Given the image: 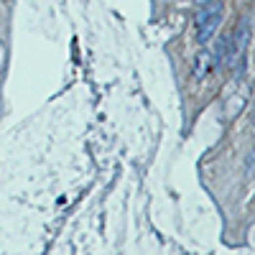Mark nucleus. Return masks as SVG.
I'll return each mask as SVG.
<instances>
[{"label":"nucleus","mask_w":255,"mask_h":255,"mask_svg":"<svg viewBox=\"0 0 255 255\" xmlns=\"http://www.w3.org/2000/svg\"><path fill=\"white\" fill-rule=\"evenodd\" d=\"M222 23V3L219 0H212L207 5H199V13H196V41L199 43H207L209 39L215 36L217 26Z\"/></svg>","instance_id":"1"},{"label":"nucleus","mask_w":255,"mask_h":255,"mask_svg":"<svg viewBox=\"0 0 255 255\" xmlns=\"http://www.w3.org/2000/svg\"><path fill=\"white\" fill-rule=\"evenodd\" d=\"M207 66H212V61H209V54H202L199 61H196V77H199V79L207 74Z\"/></svg>","instance_id":"2"},{"label":"nucleus","mask_w":255,"mask_h":255,"mask_svg":"<svg viewBox=\"0 0 255 255\" xmlns=\"http://www.w3.org/2000/svg\"><path fill=\"white\" fill-rule=\"evenodd\" d=\"M207 3H212V0H199V5H207Z\"/></svg>","instance_id":"3"}]
</instances>
